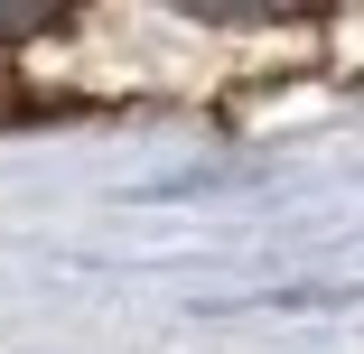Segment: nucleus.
Segmentation results:
<instances>
[{"mask_svg":"<svg viewBox=\"0 0 364 354\" xmlns=\"http://www.w3.org/2000/svg\"><path fill=\"white\" fill-rule=\"evenodd\" d=\"M38 28H56V10H0V38H38Z\"/></svg>","mask_w":364,"mask_h":354,"instance_id":"nucleus-1","label":"nucleus"},{"mask_svg":"<svg viewBox=\"0 0 364 354\" xmlns=\"http://www.w3.org/2000/svg\"><path fill=\"white\" fill-rule=\"evenodd\" d=\"M10 112H28V94H10V84H0V121H10Z\"/></svg>","mask_w":364,"mask_h":354,"instance_id":"nucleus-2","label":"nucleus"}]
</instances>
